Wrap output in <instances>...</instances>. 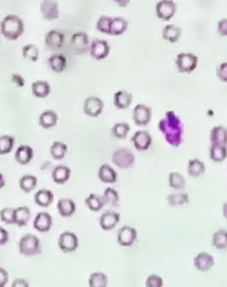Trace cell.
I'll return each instance as SVG.
<instances>
[{"mask_svg": "<svg viewBox=\"0 0 227 287\" xmlns=\"http://www.w3.org/2000/svg\"><path fill=\"white\" fill-rule=\"evenodd\" d=\"M165 140L174 147H178L184 139V125L180 117L174 111L167 112L158 124Z\"/></svg>", "mask_w": 227, "mask_h": 287, "instance_id": "6da1fadb", "label": "cell"}, {"mask_svg": "<svg viewBox=\"0 0 227 287\" xmlns=\"http://www.w3.org/2000/svg\"><path fill=\"white\" fill-rule=\"evenodd\" d=\"M1 33L8 40L15 41L23 34L24 23L19 16L8 15L1 22Z\"/></svg>", "mask_w": 227, "mask_h": 287, "instance_id": "7a4b0ae2", "label": "cell"}, {"mask_svg": "<svg viewBox=\"0 0 227 287\" xmlns=\"http://www.w3.org/2000/svg\"><path fill=\"white\" fill-rule=\"evenodd\" d=\"M18 246L20 254L27 257L37 256L41 254L43 251L39 238L31 234H27L22 236Z\"/></svg>", "mask_w": 227, "mask_h": 287, "instance_id": "3957f363", "label": "cell"}, {"mask_svg": "<svg viewBox=\"0 0 227 287\" xmlns=\"http://www.w3.org/2000/svg\"><path fill=\"white\" fill-rule=\"evenodd\" d=\"M135 156L129 148L121 147L113 152L112 161L120 169H128L135 162Z\"/></svg>", "mask_w": 227, "mask_h": 287, "instance_id": "277c9868", "label": "cell"}, {"mask_svg": "<svg viewBox=\"0 0 227 287\" xmlns=\"http://www.w3.org/2000/svg\"><path fill=\"white\" fill-rule=\"evenodd\" d=\"M79 246V241L75 233L64 232L60 234L58 239V246L65 254L75 252Z\"/></svg>", "mask_w": 227, "mask_h": 287, "instance_id": "5b68a950", "label": "cell"}, {"mask_svg": "<svg viewBox=\"0 0 227 287\" xmlns=\"http://www.w3.org/2000/svg\"><path fill=\"white\" fill-rule=\"evenodd\" d=\"M198 58L192 53H181L177 56L176 64L182 73H191L198 67Z\"/></svg>", "mask_w": 227, "mask_h": 287, "instance_id": "8992f818", "label": "cell"}, {"mask_svg": "<svg viewBox=\"0 0 227 287\" xmlns=\"http://www.w3.org/2000/svg\"><path fill=\"white\" fill-rule=\"evenodd\" d=\"M152 117L151 108L144 104H138L132 112V118L134 124L140 127L147 126L151 121Z\"/></svg>", "mask_w": 227, "mask_h": 287, "instance_id": "52a82bcc", "label": "cell"}, {"mask_svg": "<svg viewBox=\"0 0 227 287\" xmlns=\"http://www.w3.org/2000/svg\"><path fill=\"white\" fill-rule=\"evenodd\" d=\"M138 238L136 229L130 226H124L117 232V242L122 247L133 246Z\"/></svg>", "mask_w": 227, "mask_h": 287, "instance_id": "ba28073f", "label": "cell"}, {"mask_svg": "<svg viewBox=\"0 0 227 287\" xmlns=\"http://www.w3.org/2000/svg\"><path fill=\"white\" fill-rule=\"evenodd\" d=\"M110 50L109 44L105 40L94 39L90 44V56L97 61L106 59L109 55Z\"/></svg>", "mask_w": 227, "mask_h": 287, "instance_id": "9c48e42d", "label": "cell"}, {"mask_svg": "<svg viewBox=\"0 0 227 287\" xmlns=\"http://www.w3.org/2000/svg\"><path fill=\"white\" fill-rule=\"evenodd\" d=\"M104 107V102L100 98L90 96L84 102L83 110L86 116L96 118L102 114Z\"/></svg>", "mask_w": 227, "mask_h": 287, "instance_id": "30bf717a", "label": "cell"}, {"mask_svg": "<svg viewBox=\"0 0 227 287\" xmlns=\"http://www.w3.org/2000/svg\"><path fill=\"white\" fill-rule=\"evenodd\" d=\"M177 4L174 1L163 0L156 4V11L159 19L169 21L177 11Z\"/></svg>", "mask_w": 227, "mask_h": 287, "instance_id": "8fae6325", "label": "cell"}, {"mask_svg": "<svg viewBox=\"0 0 227 287\" xmlns=\"http://www.w3.org/2000/svg\"><path fill=\"white\" fill-rule=\"evenodd\" d=\"M71 44L76 55L85 54L90 49L89 37L85 32H78L72 36Z\"/></svg>", "mask_w": 227, "mask_h": 287, "instance_id": "7c38bea8", "label": "cell"}, {"mask_svg": "<svg viewBox=\"0 0 227 287\" xmlns=\"http://www.w3.org/2000/svg\"><path fill=\"white\" fill-rule=\"evenodd\" d=\"M134 147L138 151L147 150L152 144V137L146 130L137 131L131 138Z\"/></svg>", "mask_w": 227, "mask_h": 287, "instance_id": "4fadbf2b", "label": "cell"}, {"mask_svg": "<svg viewBox=\"0 0 227 287\" xmlns=\"http://www.w3.org/2000/svg\"><path fill=\"white\" fill-rule=\"evenodd\" d=\"M215 264L216 262L214 257L206 252L200 253L194 259L195 268L202 273L208 272L211 269L214 268Z\"/></svg>", "mask_w": 227, "mask_h": 287, "instance_id": "5bb4252c", "label": "cell"}, {"mask_svg": "<svg viewBox=\"0 0 227 287\" xmlns=\"http://www.w3.org/2000/svg\"><path fill=\"white\" fill-rule=\"evenodd\" d=\"M120 214L113 210L106 211L100 216L99 224L100 228L104 231H111L119 224Z\"/></svg>", "mask_w": 227, "mask_h": 287, "instance_id": "9a60e30c", "label": "cell"}, {"mask_svg": "<svg viewBox=\"0 0 227 287\" xmlns=\"http://www.w3.org/2000/svg\"><path fill=\"white\" fill-rule=\"evenodd\" d=\"M53 225V218L46 212H39L33 220V228L38 232L45 233L51 230Z\"/></svg>", "mask_w": 227, "mask_h": 287, "instance_id": "2e32d148", "label": "cell"}, {"mask_svg": "<svg viewBox=\"0 0 227 287\" xmlns=\"http://www.w3.org/2000/svg\"><path fill=\"white\" fill-rule=\"evenodd\" d=\"M41 12L44 19L48 21L57 19L59 16V4L55 1H43L41 4Z\"/></svg>", "mask_w": 227, "mask_h": 287, "instance_id": "e0dca14e", "label": "cell"}, {"mask_svg": "<svg viewBox=\"0 0 227 287\" xmlns=\"http://www.w3.org/2000/svg\"><path fill=\"white\" fill-rule=\"evenodd\" d=\"M45 45L51 51H57L63 47L64 35L57 30H51L45 35Z\"/></svg>", "mask_w": 227, "mask_h": 287, "instance_id": "ac0fdd59", "label": "cell"}, {"mask_svg": "<svg viewBox=\"0 0 227 287\" xmlns=\"http://www.w3.org/2000/svg\"><path fill=\"white\" fill-rule=\"evenodd\" d=\"M98 178L103 183L114 184L117 181L118 174L110 164L105 163L100 166Z\"/></svg>", "mask_w": 227, "mask_h": 287, "instance_id": "d6986e66", "label": "cell"}, {"mask_svg": "<svg viewBox=\"0 0 227 287\" xmlns=\"http://www.w3.org/2000/svg\"><path fill=\"white\" fill-rule=\"evenodd\" d=\"M71 169L69 166L59 164L52 170L51 176L54 182L57 184H64L71 178Z\"/></svg>", "mask_w": 227, "mask_h": 287, "instance_id": "ffe728a7", "label": "cell"}, {"mask_svg": "<svg viewBox=\"0 0 227 287\" xmlns=\"http://www.w3.org/2000/svg\"><path fill=\"white\" fill-rule=\"evenodd\" d=\"M133 96L126 90H119L114 95V104L118 110H125L132 103Z\"/></svg>", "mask_w": 227, "mask_h": 287, "instance_id": "44dd1931", "label": "cell"}, {"mask_svg": "<svg viewBox=\"0 0 227 287\" xmlns=\"http://www.w3.org/2000/svg\"><path fill=\"white\" fill-rule=\"evenodd\" d=\"M57 208L60 215L63 218H69L75 213V202L71 198H61L58 200Z\"/></svg>", "mask_w": 227, "mask_h": 287, "instance_id": "7402d4cb", "label": "cell"}, {"mask_svg": "<svg viewBox=\"0 0 227 287\" xmlns=\"http://www.w3.org/2000/svg\"><path fill=\"white\" fill-rule=\"evenodd\" d=\"M34 156L33 149L29 145L22 144L16 150L15 158L16 161L21 165L29 164L33 159Z\"/></svg>", "mask_w": 227, "mask_h": 287, "instance_id": "603a6c76", "label": "cell"}, {"mask_svg": "<svg viewBox=\"0 0 227 287\" xmlns=\"http://www.w3.org/2000/svg\"><path fill=\"white\" fill-rule=\"evenodd\" d=\"M34 201L40 207L48 208L54 201L53 192L48 189L38 190L34 196Z\"/></svg>", "mask_w": 227, "mask_h": 287, "instance_id": "cb8c5ba5", "label": "cell"}, {"mask_svg": "<svg viewBox=\"0 0 227 287\" xmlns=\"http://www.w3.org/2000/svg\"><path fill=\"white\" fill-rule=\"evenodd\" d=\"M58 115L52 110H47L41 114L39 118V124L43 129L48 130L57 125Z\"/></svg>", "mask_w": 227, "mask_h": 287, "instance_id": "d4e9b609", "label": "cell"}, {"mask_svg": "<svg viewBox=\"0 0 227 287\" xmlns=\"http://www.w3.org/2000/svg\"><path fill=\"white\" fill-rule=\"evenodd\" d=\"M86 207L94 212L100 211L106 205L103 196L98 195V194L91 193L87 196L84 200Z\"/></svg>", "mask_w": 227, "mask_h": 287, "instance_id": "484cf974", "label": "cell"}, {"mask_svg": "<svg viewBox=\"0 0 227 287\" xmlns=\"http://www.w3.org/2000/svg\"><path fill=\"white\" fill-rule=\"evenodd\" d=\"M206 164L199 158H192V159L189 160L188 172L189 176L191 177H200L206 172Z\"/></svg>", "mask_w": 227, "mask_h": 287, "instance_id": "4316f807", "label": "cell"}, {"mask_svg": "<svg viewBox=\"0 0 227 287\" xmlns=\"http://www.w3.org/2000/svg\"><path fill=\"white\" fill-rule=\"evenodd\" d=\"M210 141L212 144L227 145V128L223 126L212 128L211 130Z\"/></svg>", "mask_w": 227, "mask_h": 287, "instance_id": "83f0119b", "label": "cell"}, {"mask_svg": "<svg viewBox=\"0 0 227 287\" xmlns=\"http://www.w3.org/2000/svg\"><path fill=\"white\" fill-rule=\"evenodd\" d=\"M162 37L170 43H176L182 34V29L178 26L169 24L165 26L162 30Z\"/></svg>", "mask_w": 227, "mask_h": 287, "instance_id": "f1b7e54d", "label": "cell"}, {"mask_svg": "<svg viewBox=\"0 0 227 287\" xmlns=\"http://www.w3.org/2000/svg\"><path fill=\"white\" fill-rule=\"evenodd\" d=\"M31 89L35 97L45 98L47 97L51 92V86L49 82L45 80H37L31 84Z\"/></svg>", "mask_w": 227, "mask_h": 287, "instance_id": "f546056e", "label": "cell"}, {"mask_svg": "<svg viewBox=\"0 0 227 287\" xmlns=\"http://www.w3.org/2000/svg\"><path fill=\"white\" fill-rule=\"evenodd\" d=\"M48 63L52 71L61 73L65 71L67 67V58L63 54H55L50 57Z\"/></svg>", "mask_w": 227, "mask_h": 287, "instance_id": "4dcf8cb0", "label": "cell"}, {"mask_svg": "<svg viewBox=\"0 0 227 287\" xmlns=\"http://www.w3.org/2000/svg\"><path fill=\"white\" fill-rule=\"evenodd\" d=\"M227 158V145L212 144L210 148V158L213 161L222 162Z\"/></svg>", "mask_w": 227, "mask_h": 287, "instance_id": "1f68e13d", "label": "cell"}, {"mask_svg": "<svg viewBox=\"0 0 227 287\" xmlns=\"http://www.w3.org/2000/svg\"><path fill=\"white\" fill-rule=\"evenodd\" d=\"M212 245L217 250H227V230L220 229L213 235Z\"/></svg>", "mask_w": 227, "mask_h": 287, "instance_id": "d6a6232c", "label": "cell"}, {"mask_svg": "<svg viewBox=\"0 0 227 287\" xmlns=\"http://www.w3.org/2000/svg\"><path fill=\"white\" fill-rule=\"evenodd\" d=\"M31 211L27 206H21L15 209V224L19 227L27 226L31 218Z\"/></svg>", "mask_w": 227, "mask_h": 287, "instance_id": "836d02e7", "label": "cell"}, {"mask_svg": "<svg viewBox=\"0 0 227 287\" xmlns=\"http://www.w3.org/2000/svg\"><path fill=\"white\" fill-rule=\"evenodd\" d=\"M128 23L124 18L117 17L112 19L110 35L118 36L123 34L128 29Z\"/></svg>", "mask_w": 227, "mask_h": 287, "instance_id": "e575fe53", "label": "cell"}, {"mask_svg": "<svg viewBox=\"0 0 227 287\" xmlns=\"http://www.w3.org/2000/svg\"><path fill=\"white\" fill-rule=\"evenodd\" d=\"M68 151L67 144L61 142H55L50 147V153L55 160H59L65 157Z\"/></svg>", "mask_w": 227, "mask_h": 287, "instance_id": "d590c367", "label": "cell"}, {"mask_svg": "<svg viewBox=\"0 0 227 287\" xmlns=\"http://www.w3.org/2000/svg\"><path fill=\"white\" fill-rule=\"evenodd\" d=\"M19 187L25 193H29L37 185V178L32 174H26L20 178Z\"/></svg>", "mask_w": 227, "mask_h": 287, "instance_id": "8d00e7d4", "label": "cell"}, {"mask_svg": "<svg viewBox=\"0 0 227 287\" xmlns=\"http://www.w3.org/2000/svg\"><path fill=\"white\" fill-rule=\"evenodd\" d=\"M169 186L175 190L184 189L186 186L184 176L178 172H172L169 174Z\"/></svg>", "mask_w": 227, "mask_h": 287, "instance_id": "74e56055", "label": "cell"}, {"mask_svg": "<svg viewBox=\"0 0 227 287\" xmlns=\"http://www.w3.org/2000/svg\"><path fill=\"white\" fill-rule=\"evenodd\" d=\"M108 277L102 272L92 273L88 279L89 287H107Z\"/></svg>", "mask_w": 227, "mask_h": 287, "instance_id": "f35d334b", "label": "cell"}, {"mask_svg": "<svg viewBox=\"0 0 227 287\" xmlns=\"http://www.w3.org/2000/svg\"><path fill=\"white\" fill-rule=\"evenodd\" d=\"M167 201L172 207L184 205L190 202V196L187 193H174L169 194Z\"/></svg>", "mask_w": 227, "mask_h": 287, "instance_id": "ab89813d", "label": "cell"}, {"mask_svg": "<svg viewBox=\"0 0 227 287\" xmlns=\"http://www.w3.org/2000/svg\"><path fill=\"white\" fill-rule=\"evenodd\" d=\"M130 131V126L127 122H119L112 128V134L118 140H124L127 138Z\"/></svg>", "mask_w": 227, "mask_h": 287, "instance_id": "60d3db41", "label": "cell"}, {"mask_svg": "<svg viewBox=\"0 0 227 287\" xmlns=\"http://www.w3.org/2000/svg\"><path fill=\"white\" fill-rule=\"evenodd\" d=\"M106 204L112 206H118L120 201V196L115 189L111 187L106 188L104 190L103 195Z\"/></svg>", "mask_w": 227, "mask_h": 287, "instance_id": "b9f144b4", "label": "cell"}, {"mask_svg": "<svg viewBox=\"0 0 227 287\" xmlns=\"http://www.w3.org/2000/svg\"><path fill=\"white\" fill-rule=\"evenodd\" d=\"M15 138L10 136H0V154L9 153L13 149Z\"/></svg>", "mask_w": 227, "mask_h": 287, "instance_id": "7bdbcfd3", "label": "cell"}, {"mask_svg": "<svg viewBox=\"0 0 227 287\" xmlns=\"http://www.w3.org/2000/svg\"><path fill=\"white\" fill-rule=\"evenodd\" d=\"M113 18L106 15H102L96 22V28L98 31L106 35H110V29Z\"/></svg>", "mask_w": 227, "mask_h": 287, "instance_id": "ee69618b", "label": "cell"}, {"mask_svg": "<svg viewBox=\"0 0 227 287\" xmlns=\"http://www.w3.org/2000/svg\"><path fill=\"white\" fill-rule=\"evenodd\" d=\"M39 50L37 46L33 44L25 45L23 49V56L25 59L29 61L36 62L39 58Z\"/></svg>", "mask_w": 227, "mask_h": 287, "instance_id": "f6af8a7d", "label": "cell"}, {"mask_svg": "<svg viewBox=\"0 0 227 287\" xmlns=\"http://www.w3.org/2000/svg\"><path fill=\"white\" fill-rule=\"evenodd\" d=\"M0 218L5 224H15V209L9 207L3 208L0 211Z\"/></svg>", "mask_w": 227, "mask_h": 287, "instance_id": "bcb514c9", "label": "cell"}, {"mask_svg": "<svg viewBox=\"0 0 227 287\" xmlns=\"http://www.w3.org/2000/svg\"><path fill=\"white\" fill-rule=\"evenodd\" d=\"M164 280L160 276L156 274L150 275L146 281V287H163Z\"/></svg>", "mask_w": 227, "mask_h": 287, "instance_id": "7dc6e473", "label": "cell"}, {"mask_svg": "<svg viewBox=\"0 0 227 287\" xmlns=\"http://www.w3.org/2000/svg\"><path fill=\"white\" fill-rule=\"evenodd\" d=\"M217 75L223 82H227V63L221 64L217 69Z\"/></svg>", "mask_w": 227, "mask_h": 287, "instance_id": "c3c4849f", "label": "cell"}, {"mask_svg": "<svg viewBox=\"0 0 227 287\" xmlns=\"http://www.w3.org/2000/svg\"><path fill=\"white\" fill-rule=\"evenodd\" d=\"M9 282V274L7 271L0 267V287H5Z\"/></svg>", "mask_w": 227, "mask_h": 287, "instance_id": "681fc988", "label": "cell"}, {"mask_svg": "<svg viewBox=\"0 0 227 287\" xmlns=\"http://www.w3.org/2000/svg\"><path fill=\"white\" fill-rule=\"evenodd\" d=\"M218 32L221 35L227 36V19L226 18L219 21Z\"/></svg>", "mask_w": 227, "mask_h": 287, "instance_id": "f907efd6", "label": "cell"}, {"mask_svg": "<svg viewBox=\"0 0 227 287\" xmlns=\"http://www.w3.org/2000/svg\"><path fill=\"white\" fill-rule=\"evenodd\" d=\"M11 81L16 84L18 87H23L25 85V80L19 74H12Z\"/></svg>", "mask_w": 227, "mask_h": 287, "instance_id": "816d5d0a", "label": "cell"}, {"mask_svg": "<svg viewBox=\"0 0 227 287\" xmlns=\"http://www.w3.org/2000/svg\"><path fill=\"white\" fill-rule=\"evenodd\" d=\"M9 241V234L7 231L0 226V246H4Z\"/></svg>", "mask_w": 227, "mask_h": 287, "instance_id": "f5cc1de1", "label": "cell"}, {"mask_svg": "<svg viewBox=\"0 0 227 287\" xmlns=\"http://www.w3.org/2000/svg\"><path fill=\"white\" fill-rule=\"evenodd\" d=\"M11 287H29V284L24 279L16 278L12 283Z\"/></svg>", "mask_w": 227, "mask_h": 287, "instance_id": "db71d44e", "label": "cell"}, {"mask_svg": "<svg viewBox=\"0 0 227 287\" xmlns=\"http://www.w3.org/2000/svg\"><path fill=\"white\" fill-rule=\"evenodd\" d=\"M5 185V179H4V177L3 174L0 172V189L3 188L4 186Z\"/></svg>", "mask_w": 227, "mask_h": 287, "instance_id": "11a10c76", "label": "cell"}, {"mask_svg": "<svg viewBox=\"0 0 227 287\" xmlns=\"http://www.w3.org/2000/svg\"><path fill=\"white\" fill-rule=\"evenodd\" d=\"M223 214L224 218L227 220V202L223 205Z\"/></svg>", "mask_w": 227, "mask_h": 287, "instance_id": "9f6ffc18", "label": "cell"}]
</instances>
